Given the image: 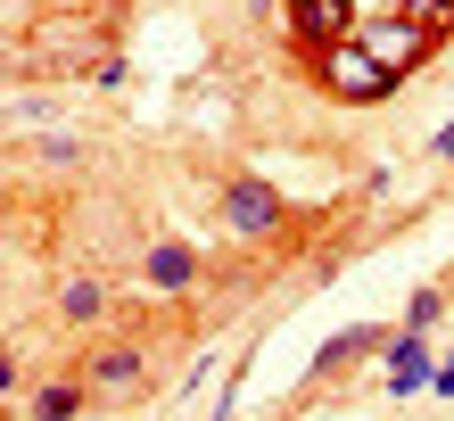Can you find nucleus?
Wrapping results in <instances>:
<instances>
[{"label":"nucleus","instance_id":"5","mask_svg":"<svg viewBox=\"0 0 454 421\" xmlns=\"http://www.w3.org/2000/svg\"><path fill=\"white\" fill-rule=\"evenodd\" d=\"M141 372H149L141 347H99V355H91V388H99V397H124V388H141Z\"/></svg>","mask_w":454,"mask_h":421},{"label":"nucleus","instance_id":"3","mask_svg":"<svg viewBox=\"0 0 454 421\" xmlns=\"http://www.w3.org/2000/svg\"><path fill=\"white\" fill-rule=\"evenodd\" d=\"M289 25H298L306 42H356V9H347V0H289Z\"/></svg>","mask_w":454,"mask_h":421},{"label":"nucleus","instance_id":"2","mask_svg":"<svg viewBox=\"0 0 454 421\" xmlns=\"http://www.w3.org/2000/svg\"><path fill=\"white\" fill-rule=\"evenodd\" d=\"M141 281L166 289V298H182V289H199V256L182 248V240H149L141 248Z\"/></svg>","mask_w":454,"mask_h":421},{"label":"nucleus","instance_id":"1","mask_svg":"<svg viewBox=\"0 0 454 421\" xmlns=\"http://www.w3.org/2000/svg\"><path fill=\"white\" fill-rule=\"evenodd\" d=\"M223 223L239 231V240H273L281 231V199L264 191V182H231L223 191Z\"/></svg>","mask_w":454,"mask_h":421},{"label":"nucleus","instance_id":"6","mask_svg":"<svg viewBox=\"0 0 454 421\" xmlns=\"http://www.w3.org/2000/svg\"><path fill=\"white\" fill-rule=\"evenodd\" d=\"M438 372H430V355H421V339L405 331V339H388V388L396 397H413V388H430Z\"/></svg>","mask_w":454,"mask_h":421},{"label":"nucleus","instance_id":"4","mask_svg":"<svg viewBox=\"0 0 454 421\" xmlns=\"http://www.w3.org/2000/svg\"><path fill=\"white\" fill-rule=\"evenodd\" d=\"M331 83H339V91H356V99H380V91H388V66H380V58H364V50L347 42V50H331Z\"/></svg>","mask_w":454,"mask_h":421},{"label":"nucleus","instance_id":"7","mask_svg":"<svg viewBox=\"0 0 454 421\" xmlns=\"http://www.w3.org/2000/svg\"><path fill=\"white\" fill-rule=\"evenodd\" d=\"M99 314H108V289H99L91 273H74V281L59 289V323H83V331H91Z\"/></svg>","mask_w":454,"mask_h":421},{"label":"nucleus","instance_id":"10","mask_svg":"<svg viewBox=\"0 0 454 421\" xmlns=\"http://www.w3.org/2000/svg\"><path fill=\"white\" fill-rule=\"evenodd\" d=\"M430 388H446V397H454V355H446V363H438V380H430Z\"/></svg>","mask_w":454,"mask_h":421},{"label":"nucleus","instance_id":"8","mask_svg":"<svg viewBox=\"0 0 454 421\" xmlns=\"http://www.w3.org/2000/svg\"><path fill=\"white\" fill-rule=\"evenodd\" d=\"M83 397H91L83 380H50L42 397H34V421H74V413H83Z\"/></svg>","mask_w":454,"mask_h":421},{"label":"nucleus","instance_id":"9","mask_svg":"<svg viewBox=\"0 0 454 421\" xmlns=\"http://www.w3.org/2000/svg\"><path fill=\"white\" fill-rule=\"evenodd\" d=\"M438 314H446V298H438V289H421V298H413V314H405V331L421 339V331H430V323H438Z\"/></svg>","mask_w":454,"mask_h":421}]
</instances>
